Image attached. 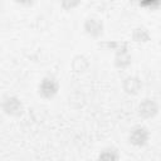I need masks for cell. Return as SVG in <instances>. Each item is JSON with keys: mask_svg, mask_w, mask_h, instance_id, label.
<instances>
[{"mask_svg": "<svg viewBox=\"0 0 161 161\" xmlns=\"http://www.w3.org/2000/svg\"><path fill=\"white\" fill-rule=\"evenodd\" d=\"M59 82L55 77L53 75H45L42 78V80L38 84V94L43 98V99H53L58 92H59Z\"/></svg>", "mask_w": 161, "mask_h": 161, "instance_id": "1", "label": "cell"}, {"mask_svg": "<svg viewBox=\"0 0 161 161\" xmlns=\"http://www.w3.org/2000/svg\"><path fill=\"white\" fill-rule=\"evenodd\" d=\"M151 138L150 130L143 125L133 126L128 132V142L135 147H143Z\"/></svg>", "mask_w": 161, "mask_h": 161, "instance_id": "2", "label": "cell"}, {"mask_svg": "<svg viewBox=\"0 0 161 161\" xmlns=\"http://www.w3.org/2000/svg\"><path fill=\"white\" fill-rule=\"evenodd\" d=\"M1 109L9 117H19L24 113V104L16 96H6L1 101Z\"/></svg>", "mask_w": 161, "mask_h": 161, "instance_id": "3", "label": "cell"}, {"mask_svg": "<svg viewBox=\"0 0 161 161\" xmlns=\"http://www.w3.org/2000/svg\"><path fill=\"white\" fill-rule=\"evenodd\" d=\"M158 103L152 98H143L137 106V113L143 119H152L158 114Z\"/></svg>", "mask_w": 161, "mask_h": 161, "instance_id": "4", "label": "cell"}, {"mask_svg": "<svg viewBox=\"0 0 161 161\" xmlns=\"http://www.w3.org/2000/svg\"><path fill=\"white\" fill-rule=\"evenodd\" d=\"M83 30L88 36L93 39H99L104 33V25L101 19L96 16H89L83 23Z\"/></svg>", "mask_w": 161, "mask_h": 161, "instance_id": "5", "label": "cell"}, {"mask_svg": "<svg viewBox=\"0 0 161 161\" xmlns=\"http://www.w3.org/2000/svg\"><path fill=\"white\" fill-rule=\"evenodd\" d=\"M132 63V55L130 53V45L126 44L125 47H122L119 50H117L114 53V59H113V64L116 68L125 70L127 69Z\"/></svg>", "mask_w": 161, "mask_h": 161, "instance_id": "6", "label": "cell"}, {"mask_svg": "<svg viewBox=\"0 0 161 161\" xmlns=\"http://www.w3.org/2000/svg\"><path fill=\"white\" fill-rule=\"evenodd\" d=\"M122 88L127 94L136 96L142 89V82L136 75H128L122 80Z\"/></svg>", "mask_w": 161, "mask_h": 161, "instance_id": "7", "label": "cell"}, {"mask_svg": "<svg viewBox=\"0 0 161 161\" xmlns=\"http://www.w3.org/2000/svg\"><path fill=\"white\" fill-rule=\"evenodd\" d=\"M97 161H119V152L116 147H104L97 156Z\"/></svg>", "mask_w": 161, "mask_h": 161, "instance_id": "8", "label": "cell"}, {"mask_svg": "<svg viewBox=\"0 0 161 161\" xmlns=\"http://www.w3.org/2000/svg\"><path fill=\"white\" fill-rule=\"evenodd\" d=\"M132 40L136 43H147L151 40V33L148 31V29L146 26H137L132 30Z\"/></svg>", "mask_w": 161, "mask_h": 161, "instance_id": "9", "label": "cell"}, {"mask_svg": "<svg viewBox=\"0 0 161 161\" xmlns=\"http://www.w3.org/2000/svg\"><path fill=\"white\" fill-rule=\"evenodd\" d=\"M126 44H128L127 42H119V40H104V42H101L99 45L103 47L106 50H113L114 53L117 50H119L122 47H125Z\"/></svg>", "mask_w": 161, "mask_h": 161, "instance_id": "10", "label": "cell"}, {"mask_svg": "<svg viewBox=\"0 0 161 161\" xmlns=\"http://www.w3.org/2000/svg\"><path fill=\"white\" fill-rule=\"evenodd\" d=\"M138 5L146 10H158L161 9V0H143L140 1Z\"/></svg>", "mask_w": 161, "mask_h": 161, "instance_id": "11", "label": "cell"}, {"mask_svg": "<svg viewBox=\"0 0 161 161\" xmlns=\"http://www.w3.org/2000/svg\"><path fill=\"white\" fill-rule=\"evenodd\" d=\"M78 5H79V1H68V0H65V1L62 3V6H63L65 10H72L73 8H75V6H78Z\"/></svg>", "mask_w": 161, "mask_h": 161, "instance_id": "12", "label": "cell"}, {"mask_svg": "<svg viewBox=\"0 0 161 161\" xmlns=\"http://www.w3.org/2000/svg\"><path fill=\"white\" fill-rule=\"evenodd\" d=\"M158 45H160V47H161V39H160V40H158Z\"/></svg>", "mask_w": 161, "mask_h": 161, "instance_id": "13", "label": "cell"}]
</instances>
